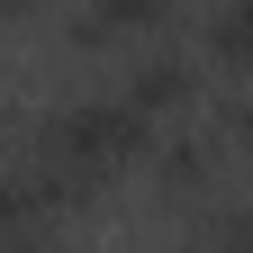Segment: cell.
<instances>
[{"label": "cell", "mask_w": 253, "mask_h": 253, "mask_svg": "<svg viewBox=\"0 0 253 253\" xmlns=\"http://www.w3.org/2000/svg\"><path fill=\"white\" fill-rule=\"evenodd\" d=\"M154 145H163L154 118H136L118 90H82V100H54V109H37V118H18L9 163H27V172L54 190V208L73 217V208H90V199H109L126 172H145Z\"/></svg>", "instance_id": "obj_1"}, {"label": "cell", "mask_w": 253, "mask_h": 253, "mask_svg": "<svg viewBox=\"0 0 253 253\" xmlns=\"http://www.w3.org/2000/svg\"><path fill=\"white\" fill-rule=\"evenodd\" d=\"M145 181H154V199H163V208H226V181H235V145L217 136L208 118H190V126H172V136L154 145Z\"/></svg>", "instance_id": "obj_2"}, {"label": "cell", "mask_w": 253, "mask_h": 253, "mask_svg": "<svg viewBox=\"0 0 253 253\" xmlns=\"http://www.w3.org/2000/svg\"><path fill=\"white\" fill-rule=\"evenodd\" d=\"M118 100L154 118V126H190L208 100V54H190V45H136L126 54V73H118Z\"/></svg>", "instance_id": "obj_3"}, {"label": "cell", "mask_w": 253, "mask_h": 253, "mask_svg": "<svg viewBox=\"0 0 253 253\" xmlns=\"http://www.w3.org/2000/svg\"><path fill=\"white\" fill-rule=\"evenodd\" d=\"M190 0H73L63 9V45L73 54H136V45H163L181 27Z\"/></svg>", "instance_id": "obj_4"}, {"label": "cell", "mask_w": 253, "mask_h": 253, "mask_svg": "<svg viewBox=\"0 0 253 253\" xmlns=\"http://www.w3.org/2000/svg\"><path fill=\"white\" fill-rule=\"evenodd\" d=\"M199 54L217 63V73L253 82V0H217V9H208V37H199Z\"/></svg>", "instance_id": "obj_5"}, {"label": "cell", "mask_w": 253, "mask_h": 253, "mask_svg": "<svg viewBox=\"0 0 253 253\" xmlns=\"http://www.w3.org/2000/svg\"><path fill=\"white\" fill-rule=\"evenodd\" d=\"M208 126H217V136H226V145H235V163H253V82H235V90H226V100H217V109H208Z\"/></svg>", "instance_id": "obj_6"}, {"label": "cell", "mask_w": 253, "mask_h": 253, "mask_svg": "<svg viewBox=\"0 0 253 253\" xmlns=\"http://www.w3.org/2000/svg\"><path fill=\"white\" fill-rule=\"evenodd\" d=\"M27 9H37V0H0V18H27Z\"/></svg>", "instance_id": "obj_7"}, {"label": "cell", "mask_w": 253, "mask_h": 253, "mask_svg": "<svg viewBox=\"0 0 253 253\" xmlns=\"http://www.w3.org/2000/svg\"><path fill=\"white\" fill-rule=\"evenodd\" d=\"M163 253H208V235H190V244H163Z\"/></svg>", "instance_id": "obj_8"}]
</instances>
